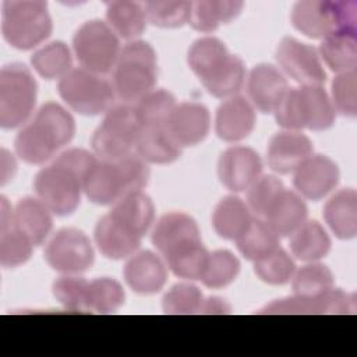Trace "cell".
Here are the masks:
<instances>
[{
  "label": "cell",
  "mask_w": 357,
  "mask_h": 357,
  "mask_svg": "<svg viewBox=\"0 0 357 357\" xmlns=\"http://www.w3.org/2000/svg\"><path fill=\"white\" fill-rule=\"evenodd\" d=\"M38 95V84L31 70L11 63L0 71V126L17 128L31 117Z\"/></svg>",
  "instance_id": "ba28073f"
},
{
  "label": "cell",
  "mask_w": 357,
  "mask_h": 357,
  "mask_svg": "<svg viewBox=\"0 0 357 357\" xmlns=\"http://www.w3.org/2000/svg\"><path fill=\"white\" fill-rule=\"evenodd\" d=\"M33 250V243L14 223L0 229V264L4 268H17L25 264Z\"/></svg>",
  "instance_id": "7bdbcfd3"
},
{
  "label": "cell",
  "mask_w": 357,
  "mask_h": 357,
  "mask_svg": "<svg viewBox=\"0 0 357 357\" xmlns=\"http://www.w3.org/2000/svg\"><path fill=\"white\" fill-rule=\"evenodd\" d=\"M245 79L244 61L234 54H229L227 59L211 71L204 79H201L205 89L215 98H231L241 89Z\"/></svg>",
  "instance_id": "836d02e7"
},
{
  "label": "cell",
  "mask_w": 357,
  "mask_h": 357,
  "mask_svg": "<svg viewBox=\"0 0 357 357\" xmlns=\"http://www.w3.org/2000/svg\"><path fill=\"white\" fill-rule=\"evenodd\" d=\"M276 60L282 70L301 85H321L326 73L315 47L294 38H283L276 47Z\"/></svg>",
  "instance_id": "4fadbf2b"
},
{
  "label": "cell",
  "mask_w": 357,
  "mask_h": 357,
  "mask_svg": "<svg viewBox=\"0 0 357 357\" xmlns=\"http://www.w3.org/2000/svg\"><path fill=\"white\" fill-rule=\"evenodd\" d=\"M209 128V110L198 102L176 105L166 124V130L181 148L201 144L206 138Z\"/></svg>",
  "instance_id": "e0dca14e"
},
{
  "label": "cell",
  "mask_w": 357,
  "mask_h": 357,
  "mask_svg": "<svg viewBox=\"0 0 357 357\" xmlns=\"http://www.w3.org/2000/svg\"><path fill=\"white\" fill-rule=\"evenodd\" d=\"M262 160L248 146H230L219 158L218 176L220 183L233 192L245 191L261 176Z\"/></svg>",
  "instance_id": "9a60e30c"
},
{
  "label": "cell",
  "mask_w": 357,
  "mask_h": 357,
  "mask_svg": "<svg viewBox=\"0 0 357 357\" xmlns=\"http://www.w3.org/2000/svg\"><path fill=\"white\" fill-rule=\"evenodd\" d=\"M13 223L29 237L33 245H40L52 230L53 219L50 209L39 198L25 197L15 205Z\"/></svg>",
  "instance_id": "484cf974"
},
{
  "label": "cell",
  "mask_w": 357,
  "mask_h": 357,
  "mask_svg": "<svg viewBox=\"0 0 357 357\" xmlns=\"http://www.w3.org/2000/svg\"><path fill=\"white\" fill-rule=\"evenodd\" d=\"M331 250V238L317 220H305L290 238L291 254L301 261L315 262Z\"/></svg>",
  "instance_id": "d6a6232c"
},
{
  "label": "cell",
  "mask_w": 357,
  "mask_h": 357,
  "mask_svg": "<svg viewBox=\"0 0 357 357\" xmlns=\"http://www.w3.org/2000/svg\"><path fill=\"white\" fill-rule=\"evenodd\" d=\"M353 311L354 297L339 289H332L319 296L294 294L290 298L276 300L262 308L259 314H346Z\"/></svg>",
  "instance_id": "2e32d148"
},
{
  "label": "cell",
  "mask_w": 357,
  "mask_h": 357,
  "mask_svg": "<svg viewBox=\"0 0 357 357\" xmlns=\"http://www.w3.org/2000/svg\"><path fill=\"white\" fill-rule=\"evenodd\" d=\"M284 75L272 64L255 66L247 81V91L254 107L262 113H273L287 91Z\"/></svg>",
  "instance_id": "44dd1931"
},
{
  "label": "cell",
  "mask_w": 357,
  "mask_h": 357,
  "mask_svg": "<svg viewBox=\"0 0 357 357\" xmlns=\"http://www.w3.org/2000/svg\"><path fill=\"white\" fill-rule=\"evenodd\" d=\"M324 219L340 240H350L357 233V192L353 188L337 191L324 206Z\"/></svg>",
  "instance_id": "d4e9b609"
},
{
  "label": "cell",
  "mask_w": 357,
  "mask_h": 357,
  "mask_svg": "<svg viewBox=\"0 0 357 357\" xmlns=\"http://www.w3.org/2000/svg\"><path fill=\"white\" fill-rule=\"evenodd\" d=\"M139 132L141 124L134 106L119 105L106 112L91 144L100 159L117 160L132 153Z\"/></svg>",
  "instance_id": "8fae6325"
},
{
  "label": "cell",
  "mask_w": 357,
  "mask_h": 357,
  "mask_svg": "<svg viewBox=\"0 0 357 357\" xmlns=\"http://www.w3.org/2000/svg\"><path fill=\"white\" fill-rule=\"evenodd\" d=\"M106 20L112 31L126 40H135L146 28V14L137 1H110L106 4Z\"/></svg>",
  "instance_id": "4dcf8cb0"
},
{
  "label": "cell",
  "mask_w": 357,
  "mask_h": 357,
  "mask_svg": "<svg viewBox=\"0 0 357 357\" xmlns=\"http://www.w3.org/2000/svg\"><path fill=\"white\" fill-rule=\"evenodd\" d=\"M312 142L297 131L276 132L268 145L266 159L272 170L280 174L293 173L308 156L312 155Z\"/></svg>",
  "instance_id": "d6986e66"
},
{
  "label": "cell",
  "mask_w": 357,
  "mask_h": 357,
  "mask_svg": "<svg viewBox=\"0 0 357 357\" xmlns=\"http://www.w3.org/2000/svg\"><path fill=\"white\" fill-rule=\"evenodd\" d=\"M229 54L230 53L222 40L213 36H205L197 39L191 45L187 60L190 68L201 81L222 64Z\"/></svg>",
  "instance_id": "8d00e7d4"
},
{
  "label": "cell",
  "mask_w": 357,
  "mask_h": 357,
  "mask_svg": "<svg viewBox=\"0 0 357 357\" xmlns=\"http://www.w3.org/2000/svg\"><path fill=\"white\" fill-rule=\"evenodd\" d=\"M204 294L191 283L174 284L162 300L166 314H198L204 305Z\"/></svg>",
  "instance_id": "bcb514c9"
},
{
  "label": "cell",
  "mask_w": 357,
  "mask_h": 357,
  "mask_svg": "<svg viewBox=\"0 0 357 357\" xmlns=\"http://www.w3.org/2000/svg\"><path fill=\"white\" fill-rule=\"evenodd\" d=\"M98 250L109 259L131 257L141 245L142 237L116 220L110 213L105 215L93 231Z\"/></svg>",
  "instance_id": "603a6c76"
},
{
  "label": "cell",
  "mask_w": 357,
  "mask_h": 357,
  "mask_svg": "<svg viewBox=\"0 0 357 357\" xmlns=\"http://www.w3.org/2000/svg\"><path fill=\"white\" fill-rule=\"evenodd\" d=\"M53 22L46 1L7 0L3 3L1 32L6 42L18 49L29 50L50 36Z\"/></svg>",
  "instance_id": "52a82bcc"
},
{
  "label": "cell",
  "mask_w": 357,
  "mask_h": 357,
  "mask_svg": "<svg viewBox=\"0 0 357 357\" xmlns=\"http://www.w3.org/2000/svg\"><path fill=\"white\" fill-rule=\"evenodd\" d=\"M208 255L209 252L204 247L202 241H198L178 248L167 255L165 261L176 276L181 279L199 280L204 273Z\"/></svg>",
  "instance_id": "ab89813d"
},
{
  "label": "cell",
  "mask_w": 357,
  "mask_h": 357,
  "mask_svg": "<svg viewBox=\"0 0 357 357\" xmlns=\"http://www.w3.org/2000/svg\"><path fill=\"white\" fill-rule=\"evenodd\" d=\"M230 311V305L219 297L205 298L201 312L202 314H227Z\"/></svg>",
  "instance_id": "f907efd6"
},
{
  "label": "cell",
  "mask_w": 357,
  "mask_h": 357,
  "mask_svg": "<svg viewBox=\"0 0 357 357\" xmlns=\"http://www.w3.org/2000/svg\"><path fill=\"white\" fill-rule=\"evenodd\" d=\"M146 20L160 28H178L188 22L191 1H146Z\"/></svg>",
  "instance_id": "f6af8a7d"
},
{
  "label": "cell",
  "mask_w": 357,
  "mask_h": 357,
  "mask_svg": "<svg viewBox=\"0 0 357 357\" xmlns=\"http://www.w3.org/2000/svg\"><path fill=\"white\" fill-rule=\"evenodd\" d=\"M290 18L297 31L312 39H325L337 32H357L356 1H298Z\"/></svg>",
  "instance_id": "8992f818"
},
{
  "label": "cell",
  "mask_w": 357,
  "mask_h": 357,
  "mask_svg": "<svg viewBox=\"0 0 357 357\" xmlns=\"http://www.w3.org/2000/svg\"><path fill=\"white\" fill-rule=\"evenodd\" d=\"M123 275L132 291L149 296L163 289L167 279V269L159 255L152 251H141L128 258Z\"/></svg>",
  "instance_id": "ffe728a7"
},
{
  "label": "cell",
  "mask_w": 357,
  "mask_h": 357,
  "mask_svg": "<svg viewBox=\"0 0 357 357\" xmlns=\"http://www.w3.org/2000/svg\"><path fill=\"white\" fill-rule=\"evenodd\" d=\"M356 71L337 74L332 81V105L339 113L354 117L357 113V98H356Z\"/></svg>",
  "instance_id": "681fc988"
},
{
  "label": "cell",
  "mask_w": 357,
  "mask_h": 357,
  "mask_svg": "<svg viewBox=\"0 0 357 357\" xmlns=\"http://www.w3.org/2000/svg\"><path fill=\"white\" fill-rule=\"evenodd\" d=\"M252 216L248 205L238 197L222 198L213 209L212 226L216 234L226 240H237L251 225Z\"/></svg>",
  "instance_id": "4316f807"
},
{
  "label": "cell",
  "mask_w": 357,
  "mask_h": 357,
  "mask_svg": "<svg viewBox=\"0 0 357 357\" xmlns=\"http://www.w3.org/2000/svg\"><path fill=\"white\" fill-rule=\"evenodd\" d=\"M308 209L303 198L283 188L264 215V222L278 237L291 236L305 220Z\"/></svg>",
  "instance_id": "cb8c5ba5"
},
{
  "label": "cell",
  "mask_w": 357,
  "mask_h": 357,
  "mask_svg": "<svg viewBox=\"0 0 357 357\" xmlns=\"http://www.w3.org/2000/svg\"><path fill=\"white\" fill-rule=\"evenodd\" d=\"M240 272V261L230 251L209 252L201 282L209 289H222L233 283Z\"/></svg>",
  "instance_id": "60d3db41"
},
{
  "label": "cell",
  "mask_w": 357,
  "mask_h": 357,
  "mask_svg": "<svg viewBox=\"0 0 357 357\" xmlns=\"http://www.w3.org/2000/svg\"><path fill=\"white\" fill-rule=\"evenodd\" d=\"M148 178L146 162L139 155L130 153L117 160H96L84 178L82 190L96 205H114L127 194L141 191Z\"/></svg>",
  "instance_id": "3957f363"
},
{
  "label": "cell",
  "mask_w": 357,
  "mask_h": 357,
  "mask_svg": "<svg viewBox=\"0 0 357 357\" xmlns=\"http://www.w3.org/2000/svg\"><path fill=\"white\" fill-rule=\"evenodd\" d=\"M158 60L153 47L144 40L128 42L119 54L113 73L116 95L124 102H138L153 91Z\"/></svg>",
  "instance_id": "5b68a950"
},
{
  "label": "cell",
  "mask_w": 357,
  "mask_h": 357,
  "mask_svg": "<svg viewBox=\"0 0 357 357\" xmlns=\"http://www.w3.org/2000/svg\"><path fill=\"white\" fill-rule=\"evenodd\" d=\"M243 1L231 0H199L191 1L188 24L199 32H213L220 24L234 20L241 8Z\"/></svg>",
  "instance_id": "f546056e"
},
{
  "label": "cell",
  "mask_w": 357,
  "mask_h": 357,
  "mask_svg": "<svg viewBox=\"0 0 357 357\" xmlns=\"http://www.w3.org/2000/svg\"><path fill=\"white\" fill-rule=\"evenodd\" d=\"M95 163L96 158L85 149L61 152L38 172L33 181L38 198L57 216L73 213L81 201L84 178Z\"/></svg>",
  "instance_id": "6da1fadb"
},
{
  "label": "cell",
  "mask_w": 357,
  "mask_h": 357,
  "mask_svg": "<svg viewBox=\"0 0 357 357\" xmlns=\"http://www.w3.org/2000/svg\"><path fill=\"white\" fill-rule=\"evenodd\" d=\"M135 149L145 162L156 165L172 163L181 155V146L172 138L166 127H141Z\"/></svg>",
  "instance_id": "f1b7e54d"
},
{
  "label": "cell",
  "mask_w": 357,
  "mask_h": 357,
  "mask_svg": "<svg viewBox=\"0 0 357 357\" xmlns=\"http://www.w3.org/2000/svg\"><path fill=\"white\" fill-rule=\"evenodd\" d=\"M291 279L296 296L312 297L333 289V273L328 266L318 262H310L298 271L296 269Z\"/></svg>",
  "instance_id": "b9f144b4"
},
{
  "label": "cell",
  "mask_w": 357,
  "mask_h": 357,
  "mask_svg": "<svg viewBox=\"0 0 357 357\" xmlns=\"http://www.w3.org/2000/svg\"><path fill=\"white\" fill-rule=\"evenodd\" d=\"M273 113L278 124L289 131H322L335 123L333 105L321 85L287 89Z\"/></svg>",
  "instance_id": "277c9868"
},
{
  "label": "cell",
  "mask_w": 357,
  "mask_h": 357,
  "mask_svg": "<svg viewBox=\"0 0 357 357\" xmlns=\"http://www.w3.org/2000/svg\"><path fill=\"white\" fill-rule=\"evenodd\" d=\"M109 213L134 233L144 237L153 223L155 206L146 194L134 191L117 201Z\"/></svg>",
  "instance_id": "83f0119b"
},
{
  "label": "cell",
  "mask_w": 357,
  "mask_h": 357,
  "mask_svg": "<svg viewBox=\"0 0 357 357\" xmlns=\"http://www.w3.org/2000/svg\"><path fill=\"white\" fill-rule=\"evenodd\" d=\"M319 56L337 74L356 71L357 32H337L325 38L319 46Z\"/></svg>",
  "instance_id": "1f68e13d"
},
{
  "label": "cell",
  "mask_w": 357,
  "mask_h": 357,
  "mask_svg": "<svg viewBox=\"0 0 357 357\" xmlns=\"http://www.w3.org/2000/svg\"><path fill=\"white\" fill-rule=\"evenodd\" d=\"M255 275L265 283L279 286L287 283L294 272L296 264L293 258L280 247L268 257L254 262Z\"/></svg>",
  "instance_id": "ee69618b"
},
{
  "label": "cell",
  "mask_w": 357,
  "mask_h": 357,
  "mask_svg": "<svg viewBox=\"0 0 357 357\" xmlns=\"http://www.w3.org/2000/svg\"><path fill=\"white\" fill-rule=\"evenodd\" d=\"M174 107V96L165 89L151 91L134 106L141 127H166Z\"/></svg>",
  "instance_id": "f35d334b"
},
{
  "label": "cell",
  "mask_w": 357,
  "mask_h": 357,
  "mask_svg": "<svg viewBox=\"0 0 357 357\" xmlns=\"http://www.w3.org/2000/svg\"><path fill=\"white\" fill-rule=\"evenodd\" d=\"M283 188L284 185L278 177L259 176L248 188V208L258 216L264 218L268 208Z\"/></svg>",
  "instance_id": "c3c4849f"
},
{
  "label": "cell",
  "mask_w": 357,
  "mask_h": 357,
  "mask_svg": "<svg viewBox=\"0 0 357 357\" xmlns=\"http://www.w3.org/2000/svg\"><path fill=\"white\" fill-rule=\"evenodd\" d=\"M74 134L73 116L59 103L47 102L40 106L33 120L17 134L15 152L26 163L42 165L61 146L70 144Z\"/></svg>",
  "instance_id": "7a4b0ae2"
},
{
  "label": "cell",
  "mask_w": 357,
  "mask_h": 357,
  "mask_svg": "<svg viewBox=\"0 0 357 357\" xmlns=\"http://www.w3.org/2000/svg\"><path fill=\"white\" fill-rule=\"evenodd\" d=\"M31 63L33 70L45 79L63 78L73 70L71 52L61 40L50 42L36 50L31 57Z\"/></svg>",
  "instance_id": "d590c367"
},
{
  "label": "cell",
  "mask_w": 357,
  "mask_h": 357,
  "mask_svg": "<svg viewBox=\"0 0 357 357\" xmlns=\"http://www.w3.org/2000/svg\"><path fill=\"white\" fill-rule=\"evenodd\" d=\"M60 98L82 116H98L113 106L116 91L113 84L84 68H73L59 85Z\"/></svg>",
  "instance_id": "30bf717a"
},
{
  "label": "cell",
  "mask_w": 357,
  "mask_h": 357,
  "mask_svg": "<svg viewBox=\"0 0 357 357\" xmlns=\"http://www.w3.org/2000/svg\"><path fill=\"white\" fill-rule=\"evenodd\" d=\"M254 127V106L243 96L227 98L216 110L215 130L218 137L226 142H237L247 138Z\"/></svg>",
  "instance_id": "7402d4cb"
},
{
  "label": "cell",
  "mask_w": 357,
  "mask_h": 357,
  "mask_svg": "<svg viewBox=\"0 0 357 357\" xmlns=\"http://www.w3.org/2000/svg\"><path fill=\"white\" fill-rule=\"evenodd\" d=\"M47 265L64 275H78L89 269L95 254L91 240L78 229L67 227L59 230L45 248Z\"/></svg>",
  "instance_id": "7c38bea8"
},
{
  "label": "cell",
  "mask_w": 357,
  "mask_h": 357,
  "mask_svg": "<svg viewBox=\"0 0 357 357\" xmlns=\"http://www.w3.org/2000/svg\"><path fill=\"white\" fill-rule=\"evenodd\" d=\"M73 50L84 70L103 75L114 70L121 49L119 36L107 22L91 20L75 31Z\"/></svg>",
  "instance_id": "9c48e42d"
},
{
  "label": "cell",
  "mask_w": 357,
  "mask_h": 357,
  "mask_svg": "<svg viewBox=\"0 0 357 357\" xmlns=\"http://www.w3.org/2000/svg\"><path fill=\"white\" fill-rule=\"evenodd\" d=\"M126 300L123 286L110 278H98L88 282L85 294V310L98 314L117 311Z\"/></svg>",
  "instance_id": "74e56055"
},
{
  "label": "cell",
  "mask_w": 357,
  "mask_h": 357,
  "mask_svg": "<svg viewBox=\"0 0 357 357\" xmlns=\"http://www.w3.org/2000/svg\"><path fill=\"white\" fill-rule=\"evenodd\" d=\"M88 282L77 275H64L54 280L53 294L67 310H85V294Z\"/></svg>",
  "instance_id": "7dc6e473"
},
{
  "label": "cell",
  "mask_w": 357,
  "mask_h": 357,
  "mask_svg": "<svg viewBox=\"0 0 357 357\" xmlns=\"http://www.w3.org/2000/svg\"><path fill=\"white\" fill-rule=\"evenodd\" d=\"M238 251L248 261H259L279 248V237L262 219H252L248 229L236 240Z\"/></svg>",
  "instance_id": "e575fe53"
},
{
  "label": "cell",
  "mask_w": 357,
  "mask_h": 357,
  "mask_svg": "<svg viewBox=\"0 0 357 357\" xmlns=\"http://www.w3.org/2000/svg\"><path fill=\"white\" fill-rule=\"evenodd\" d=\"M339 176V167L331 158L311 155L293 172V183L300 195L319 201L337 185Z\"/></svg>",
  "instance_id": "5bb4252c"
},
{
  "label": "cell",
  "mask_w": 357,
  "mask_h": 357,
  "mask_svg": "<svg viewBox=\"0 0 357 357\" xmlns=\"http://www.w3.org/2000/svg\"><path fill=\"white\" fill-rule=\"evenodd\" d=\"M198 241H201V234L197 222L183 212L163 215L152 231V243L163 258Z\"/></svg>",
  "instance_id": "ac0fdd59"
}]
</instances>
